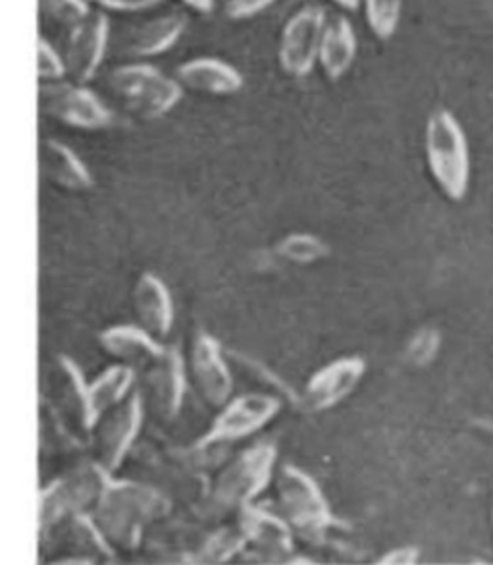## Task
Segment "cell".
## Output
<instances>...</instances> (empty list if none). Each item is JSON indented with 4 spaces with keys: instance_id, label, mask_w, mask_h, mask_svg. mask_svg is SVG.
I'll return each instance as SVG.
<instances>
[{
    "instance_id": "6da1fadb",
    "label": "cell",
    "mask_w": 493,
    "mask_h": 565,
    "mask_svg": "<svg viewBox=\"0 0 493 565\" xmlns=\"http://www.w3.org/2000/svg\"><path fill=\"white\" fill-rule=\"evenodd\" d=\"M425 153L428 170L441 193L451 201H463L471 190V146L463 124L449 108H436L428 116Z\"/></svg>"
},
{
    "instance_id": "7a4b0ae2",
    "label": "cell",
    "mask_w": 493,
    "mask_h": 565,
    "mask_svg": "<svg viewBox=\"0 0 493 565\" xmlns=\"http://www.w3.org/2000/svg\"><path fill=\"white\" fill-rule=\"evenodd\" d=\"M167 510V502L154 490L108 481L95 504V525L110 543L133 548L144 523L164 515Z\"/></svg>"
},
{
    "instance_id": "3957f363",
    "label": "cell",
    "mask_w": 493,
    "mask_h": 565,
    "mask_svg": "<svg viewBox=\"0 0 493 565\" xmlns=\"http://www.w3.org/2000/svg\"><path fill=\"white\" fill-rule=\"evenodd\" d=\"M107 85L129 115L141 120H157L168 115L183 95V87L175 77L144 62H131L112 70Z\"/></svg>"
},
{
    "instance_id": "277c9868",
    "label": "cell",
    "mask_w": 493,
    "mask_h": 565,
    "mask_svg": "<svg viewBox=\"0 0 493 565\" xmlns=\"http://www.w3.org/2000/svg\"><path fill=\"white\" fill-rule=\"evenodd\" d=\"M276 494L281 512L293 527L297 535L304 541L319 543L330 529L345 527L328 510L317 482L297 467L283 466L276 482Z\"/></svg>"
},
{
    "instance_id": "5b68a950",
    "label": "cell",
    "mask_w": 493,
    "mask_h": 565,
    "mask_svg": "<svg viewBox=\"0 0 493 565\" xmlns=\"http://www.w3.org/2000/svg\"><path fill=\"white\" fill-rule=\"evenodd\" d=\"M41 115L53 118L76 130H107L115 124V116L95 93L74 79L41 82L39 85Z\"/></svg>"
},
{
    "instance_id": "8992f818",
    "label": "cell",
    "mask_w": 493,
    "mask_h": 565,
    "mask_svg": "<svg viewBox=\"0 0 493 565\" xmlns=\"http://www.w3.org/2000/svg\"><path fill=\"white\" fill-rule=\"evenodd\" d=\"M276 448L260 444L244 451L214 484L213 504L218 510L245 508L272 477Z\"/></svg>"
},
{
    "instance_id": "52a82bcc",
    "label": "cell",
    "mask_w": 493,
    "mask_h": 565,
    "mask_svg": "<svg viewBox=\"0 0 493 565\" xmlns=\"http://www.w3.org/2000/svg\"><path fill=\"white\" fill-rule=\"evenodd\" d=\"M326 20L324 10L314 4L301 7L289 15L278 43V62L288 76L304 77L311 74L319 62Z\"/></svg>"
},
{
    "instance_id": "ba28073f",
    "label": "cell",
    "mask_w": 493,
    "mask_h": 565,
    "mask_svg": "<svg viewBox=\"0 0 493 565\" xmlns=\"http://www.w3.org/2000/svg\"><path fill=\"white\" fill-rule=\"evenodd\" d=\"M143 412H141V397L139 394L128 397L126 402L115 405L112 409L100 415L95 423V458L108 473L115 471L122 463L124 456L128 454L129 446L136 440L141 427Z\"/></svg>"
},
{
    "instance_id": "9c48e42d",
    "label": "cell",
    "mask_w": 493,
    "mask_h": 565,
    "mask_svg": "<svg viewBox=\"0 0 493 565\" xmlns=\"http://www.w3.org/2000/svg\"><path fill=\"white\" fill-rule=\"evenodd\" d=\"M280 412V402L276 397L250 394L229 402L224 412L216 417L211 430L197 443V448L205 450L216 444L236 443L245 436L257 433L268 425Z\"/></svg>"
},
{
    "instance_id": "30bf717a",
    "label": "cell",
    "mask_w": 493,
    "mask_h": 565,
    "mask_svg": "<svg viewBox=\"0 0 493 565\" xmlns=\"http://www.w3.org/2000/svg\"><path fill=\"white\" fill-rule=\"evenodd\" d=\"M108 46V18L103 12H89L85 20L69 30L66 46V70L69 79L87 84L99 72Z\"/></svg>"
},
{
    "instance_id": "8fae6325",
    "label": "cell",
    "mask_w": 493,
    "mask_h": 565,
    "mask_svg": "<svg viewBox=\"0 0 493 565\" xmlns=\"http://www.w3.org/2000/svg\"><path fill=\"white\" fill-rule=\"evenodd\" d=\"M191 373L197 386L199 396L208 407H224L232 394V375L222 358L221 344L208 337L199 334L191 353Z\"/></svg>"
},
{
    "instance_id": "7c38bea8",
    "label": "cell",
    "mask_w": 493,
    "mask_h": 565,
    "mask_svg": "<svg viewBox=\"0 0 493 565\" xmlns=\"http://www.w3.org/2000/svg\"><path fill=\"white\" fill-rule=\"evenodd\" d=\"M365 371L366 363L361 358H343L320 369L304 390L303 402L307 409L322 412L340 404L357 388Z\"/></svg>"
},
{
    "instance_id": "4fadbf2b",
    "label": "cell",
    "mask_w": 493,
    "mask_h": 565,
    "mask_svg": "<svg viewBox=\"0 0 493 565\" xmlns=\"http://www.w3.org/2000/svg\"><path fill=\"white\" fill-rule=\"evenodd\" d=\"M149 367L144 376L149 402L162 419H174L182 409L185 390L182 355L175 348H164V352Z\"/></svg>"
},
{
    "instance_id": "5bb4252c",
    "label": "cell",
    "mask_w": 493,
    "mask_h": 565,
    "mask_svg": "<svg viewBox=\"0 0 493 565\" xmlns=\"http://www.w3.org/2000/svg\"><path fill=\"white\" fill-rule=\"evenodd\" d=\"M175 79L183 89L211 97H228L242 92L244 76L228 62L214 56H197L175 68Z\"/></svg>"
},
{
    "instance_id": "9a60e30c",
    "label": "cell",
    "mask_w": 493,
    "mask_h": 565,
    "mask_svg": "<svg viewBox=\"0 0 493 565\" xmlns=\"http://www.w3.org/2000/svg\"><path fill=\"white\" fill-rule=\"evenodd\" d=\"M53 394L58 412L64 413V420L79 433H89L93 428L89 386L85 384L76 363L68 358L56 360L53 371Z\"/></svg>"
},
{
    "instance_id": "2e32d148",
    "label": "cell",
    "mask_w": 493,
    "mask_h": 565,
    "mask_svg": "<svg viewBox=\"0 0 493 565\" xmlns=\"http://www.w3.org/2000/svg\"><path fill=\"white\" fill-rule=\"evenodd\" d=\"M357 58V35L342 14L328 18L320 43L319 64L332 82L342 79Z\"/></svg>"
},
{
    "instance_id": "e0dca14e",
    "label": "cell",
    "mask_w": 493,
    "mask_h": 565,
    "mask_svg": "<svg viewBox=\"0 0 493 565\" xmlns=\"http://www.w3.org/2000/svg\"><path fill=\"white\" fill-rule=\"evenodd\" d=\"M133 309L141 329L152 338L167 337L174 322V307L167 286L157 276L143 275L133 290Z\"/></svg>"
},
{
    "instance_id": "ac0fdd59",
    "label": "cell",
    "mask_w": 493,
    "mask_h": 565,
    "mask_svg": "<svg viewBox=\"0 0 493 565\" xmlns=\"http://www.w3.org/2000/svg\"><path fill=\"white\" fill-rule=\"evenodd\" d=\"M39 162H41L43 174L51 180V184L61 190L82 193V191L92 190L95 184L85 162L61 141H54V139L43 141Z\"/></svg>"
},
{
    "instance_id": "d6986e66",
    "label": "cell",
    "mask_w": 493,
    "mask_h": 565,
    "mask_svg": "<svg viewBox=\"0 0 493 565\" xmlns=\"http://www.w3.org/2000/svg\"><path fill=\"white\" fill-rule=\"evenodd\" d=\"M187 28L185 15L172 12V14L159 15L154 20L139 25L126 43V53L136 58H151L167 53L180 41L183 31Z\"/></svg>"
},
{
    "instance_id": "ffe728a7",
    "label": "cell",
    "mask_w": 493,
    "mask_h": 565,
    "mask_svg": "<svg viewBox=\"0 0 493 565\" xmlns=\"http://www.w3.org/2000/svg\"><path fill=\"white\" fill-rule=\"evenodd\" d=\"M100 344L112 358L136 365H151L164 352V348L157 344L147 330L136 327H115L107 330L100 334Z\"/></svg>"
},
{
    "instance_id": "44dd1931",
    "label": "cell",
    "mask_w": 493,
    "mask_h": 565,
    "mask_svg": "<svg viewBox=\"0 0 493 565\" xmlns=\"http://www.w3.org/2000/svg\"><path fill=\"white\" fill-rule=\"evenodd\" d=\"M242 527L247 535V543L257 544L258 551L266 554H289L293 548L289 525L274 518L270 513L260 512L257 508H242Z\"/></svg>"
},
{
    "instance_id": "7402d4cb",
    "label": "cell",
    "mask_w": 493,
    "mask_h": 565,
    "mask_svg": "<svg viewBox=\"0 0 493 565\" xmlns=\"http://www.w3.org/2000/svg\"><path fill=\"white\" fill-rule=\"evenodd\" d=\"M133 382V371L129 367H112L105 371L97 381L89 384V404H92L93 427L103 413L124 402L129 386Z\"/></svg>"
},
{
    "instance_id": "603a6c76",
    "label": "cell",
    "mask_w": 493,
    "mask_h": 565,
    "mask_svg": "<svg viewBox=\"0 0 493 565\" xmlns=\"http://www.w3.org/2000/svg\"><path fill=\"white\" fill-rule=\"evenodd\" d=\"M365 20L374 38L389 41L401 22L403 0H363Z\"/></svg>"
},
{
    "instance_id": "cb8c5ba5",
    "label": "cell",
    "mask_w": 493,
    "mask_h": 565,
    "mask_svg": "<svg viewBox=\"0 0 493 565\" xmlns=\"http://www.w3.org/2000/svg\"><path fill=\"white\" fill-rule=\"evenodd\" d=\"M328 253L330 247L326 242L312 234H289L278 244V255L299 265L317 263L328 257Z\"/></svg>"
},
{
    "instance_id": "d4e9b609",
    "label": "cell",
    "mask_w": 493,
    "mask_h": 565,
    "mask_svg": "<svg viewBox=\"0 0 493 565\" xmlns=\"http://www.w3.org/2000/svg\"><path fill=\"white\" fill-rule=\"evenodd\" d=\"M41 14L62 28H76L92 12L87 0H39Z\"/></svg>"
},
{
    "instance_id": "484cf974",
    "label": "cell",
    "mask_w": 493,
    "mask_h": 565,
    "mask_svg": "<svg viewBox=\"0 0 493 565\" xmlns=\"http://www.w3.org/2000/svg\"><path fill=\"white\" fill-rule=\"evenodd\" d=\"M244 544H247V535H245L242 523L234 529H224L206 543L205 551H203L206 556L205 562H224L234 552L239 551Z\"/></svg>"
},
{
    "instance_id": "4316f807",
    "label": "cell",
    "mask_w": 493,
    "mask_h": 565,
    "mask_svg": "<svg viewBox=\"0 0 493 565\" xmlns=\"http://www.w3.org/2000/svg\"><path fill=\"white\" fill-rule=\"evenodd\" d=\"M441 337L438 330L422 329L415 334L407 348V360L415 367H426L440 352Z\"/></svg>"
},
{
    "instance_id": "83f0119b",
    "label": "cell",
    "mask_w": 493,
    "mask_h": 565,
    "mask_svg": "<svg viewBox=\"0 0 493 565\" xmlns=\"http://www.w3.org/2000/svg\"><path fill=\"white\" fill-rule=\"evenodd\" d=\"M37 74L41 82H58L68 76L66 61L43 38H39L37 43Z\"/></svg>"
},
{
    "instance_id": "f1b7e54d",
    "label": "cell",
    "mask_w": 493,
    "mask_h": 565,
    "mask_svg": "<svg viewBox=\"0 0 493 565\" xmlns=\"http://www.w3.org/2000/svg\"><path fill=\"white\" fill-rule=\"evenodd\" d=\"M272 2L274 0H226L224 12L229 20L239 22V20H249V18L265 12Z\"/></svg>"
},
{
    "instance_id": "f546056e",
    "label": "cell",
    "mask_w": 493,
    "mask_h": 565,
    "mask_svg": "<svg viewBox=\"0 0 493 565\" xmlns=\"http://www.w3.org/2000/svg\"><path fill=\"white\" fill-rule=\"evenodd\" d=\"M89 4H97L105 10H115V12H143L149 8L159 7L162 0H87Z\"/></svg>"
},
{
    "instance_id": "4dcf8cb0",
    "label": "cell",
    "mask_w": 493,
    "mask_h": 565,
    "mask_svg": "<svg viewBox=\"0 0 493 565\" xmlns=\"http://www.w3.org/2000/svg\"><path fill=\"white\" fill-rule=\"evenodd\" d=\"M418 562V548L415 546H403V548H395V551L387 552L384 558L379 559V564L389 565H410Z\"/></svg>"
},
{
    "instance_id": "1f68e13d",
    "label": "cell",
    "mask_w": 493,
    "mask_h": 565,
    "mask_svg": "<svg viewBox=\"0 0 493 565\" xmlns=\"http://www.w3.org/2000/svg\"><path fill=\"white\" fill-rule=\"evenodd\" d=\"M182 2L201 14H208L214 8V0H182Z\"/></svg>"
},
{
    "instance_id": "d6a6232c",
    "label": "cell",
    "mask_w": 493,
    "mask_h": 565,
    "mask_svg": "<svg viewBox=\"0 0 493 565\" xmlns=\"http://www.w3.org/2000/svg\"><path fill=\"white\" fill-rule=\"evenodd\" d=\"M337 7L345 8V10H357L358 4L363 2V0H334Z\"/></svg>"
},
{
    "instance_id": "836d02e7",
    "label": "cell",
    "mask_w": 493,
    "mask_h": 565,
    "mask_svg": "<svg viewBox=\"0 0 493 565\" xmlns=\"http://www.w3.org/2000/svg\"><path fill=\"white\" fill-rule=\"evenodd\" d=\"M492 523H493V504H492Z\"/></svg>"
}]
</instances>
